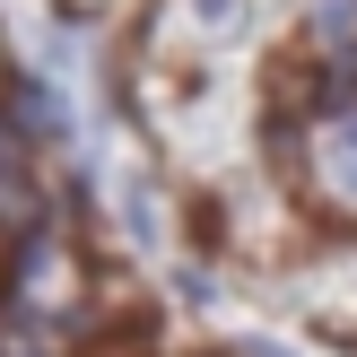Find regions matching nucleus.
Listing matches in <instances>:
<instances>
[{"instance_id": "obj_1", "label": "nucleus", "mask_w": 357, "mask_h": 357, "mask_svg": "<svg viewBox=\"0 0 357 357\" xmlns=\"http://www.w3.org/2000/svg\"><path fill=\"white\" fill-rule=\"evenodd\" d=\"M17 288H26L35 323H52V314H70V296H79V271H70L61 244H26V253H17Z\"/></svg>"}, {"instance_id": "obj_2", "label": "nucleus", "mask_w": 357, "mask_h": 357, "mask_svg": "<svg viewBox=\"0 0 357 357\" xmlns=\"http://www.w3.org/2000/svg\"><path fill=\"white\" fill-rule=\"evenodd\" d=\"M35 209H44V183H35V157L17 149V131L0 122V227H9V236H26V227H35Z\"/></svg>"}, {"instance_id": "obj_3", "label": "nucleus", "mask_w": 357, "mask_h": 357, "mask_svg": "<svg viewBox=\"0 0 357 357\" xmlns=\"http://www.w3.org/2000/svg\"><path fill=\"white\" fill-rule=\"evenodd\" d=\"M323 149H331V174L357 192V114H340V122H331V131H323Z\"/></svg>"}, {"instance_id": "obj_4", "label": "nucleus", "mask_w": 357, "mask_h": 357, "mask_svg": "<svg viewBox=\"0 0 357 357\" xmlns=\"http://www.w3.org/2000/svg\"><path fill=\"white\" fill-rule=\"evenodd\" d=\"M9 253H17V236H9V227H0V271H9Z\"/></svg>"}]
</instances>
